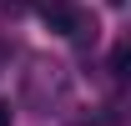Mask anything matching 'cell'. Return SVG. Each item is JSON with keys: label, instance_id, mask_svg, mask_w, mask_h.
<instances>
[{"label": "cell", "instance_id": "4", "mask_svg": "<svg viewBox=\"0 0 131 126\" xmlns=\"http://www.w3.org/2000/svg\"><path fill=\"white\" fill-rule=\"evenodd\" d=\"M0 126H10V106H5V101H0Z\"/></svg>", "mask_w": 131, "mask_h": 126}, {"label": "cell", "instance_id": "2", "mask_svg": "<svg viewBox=\"0 0 131 126\" xmlns=\"http://www.w3.org/2000/svg\"><path fill=\"white\" fill-rule=\"evenodd\" d=\"M30 0H0V15H25Z\"/></svg>", "mask_w": 131, "mask_h": 126}, {"label": "cell", "instance_id": "3", "mask_svg": "<svg viewBox=\"0 0 131 126\" xmlns=\"http://www.w3.org/2000/svg\"><path fill=\"white\" fill-rule=\"evenodd\" d=\"M111 71H116V76L126 71V46H116V50H111Z\"/></svg>", "mask_w": 131, "mask_h": 126}, {"label": "cell", "instance_id": "1", "mask_svg": "<svg viewBox=\"0 0 131 126\" xmlns=\"http://www.w3.org/2000/svg\"><path fill=\"white\" fill-rule=\"evenodd\" d=\"M40 15H46V25H50L56 35H81V30H86V15L71 5V0H46Z\"/></svg>", "mask_w": 131, "mask_h": 126}]
</instances>
